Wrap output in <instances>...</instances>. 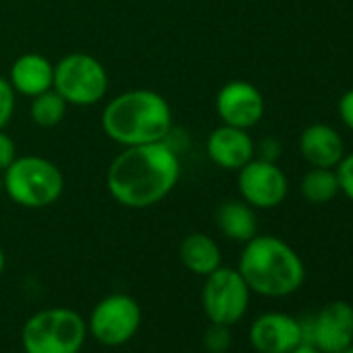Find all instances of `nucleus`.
Returning <instances> with one entry per match:
<instances>
[{
  "label": "nucleus",
  "instance_id": "f257e3e1",
  "mask_svg": "<svg viewBox=\"0 0 353 353\" xmlns=\"http://www.w3.org/2000/svg\"><path fill=\"white\" fill-rule=\"evenodd\" d=\"M181 179V158L168 139L123 148L106 168V190L125 208L145 210L166 200Z\"/></svg>",
  "mask_w": 353,
  "mask_h": 353
},
{
  "label": "nucleus",
  "instance_id": "f03ea898",
  "mask_svg": "<svg viewBox=\"0 0 353 353\" xmlns=\"http://www.w3.org/2000/svg\"><path fill=\"white\" fill-rule=\"evenodd\" d=\"M102 131L121 148L166 141L172 131L170 104L154 90H127L106 102Z\"/></svg>",
  "mask_w": 353,
  "mask_h": 353
},
{
  "label": "nucleus",
  "instance_id": "7ed1b4c3",
  "mask_svg": "<svg viewBox=\"0 0 353 353\" xmlns=\"http://www.w3.org/2000/svg\"><path fill=\"white\" fill-rule=\"evenodd\" d=\"M237 270L252 293L268 299L289 297L305 281L301 256L276 235H256L243 243Z\"/></svg>",
  "mask_w": 353,
  "mask_h": 353
},
{
  "label": "nucleus",
  "instance_id": "20e7f679",
  "mask_svg": "<svg viewBox=\"0 0 353 353\" xmlns=\"http://www.w3.org/2000/svg\"><path fill=\"white\" fill-rule=\"evenodd\" d=\"M5 196L28 210L57 204L65 192V174L57 162L38 154H19L3 172Z\"/></svg>",
  "mask_w": 353,
  "mask_h": 353
},
{
  "label": "nucleus",
  "instance_id": "39448f33",
  "mask_svg": "<svg viewBox=\"0 0 353 353\" xmlns=\"http://www.w3.org/2000/svg\"><path fill=\"white\" fill-rule=\"evenodd\" d=\"M85 318L71 307H46L28 318L21 328L26 353H79L88 339Z\"/></svg>",
  "mask_w": 353,
  "mask_h": 353
},
{
  "label": "nucleus",
  "instance_id": "423d86ee",
  "mask_svg": "<svg viewBox=\"0 0 353 353\" xmlns=\"http://www.w3.org/2000/svg\"><path fill=\"white\" fill-rule=\"evenodd\" d=\"M108 71L94 54L69 52L54 63L52 88L69 106H96L108 94Z\"/></svg>",
  "mask_w": 353,
  "mask_h": 353
},
{
  "label": "nucleus",
  "instance_id": "0eeeda50",
  "mask_svg": "<svg viewBox=\"0 0 353 353\" xmlns=\"http://www.w3.org/2000/svg\"><path fill=\"white\" fill-rule=\"evenodd\" d=\"M252 291L237 268L219 266L204 276L202 310L212 324L235 326L250 310Z\"/></svg>",
  "mask_w": 353,
  "mask_h": 353
},
{
  "label": "nucleus",
  "instance_id": "6e6552de",
  "mask_svg": "<svg viewBox=\"0 0 353 353\" xmlns=\"http://www.w3.org/2000/svg\"><path fill=\"white\" fill-rule=\"evenodd\" d=\"M141 324V307L127 293H110L102 297L90 318L88 332L104 347H121L129 343Z\"/></svg>",
  "mask_w": 353,
  "mask_h": 353
},
{
  "label": "nucleus",
  "instance_id": "1a4fd4ad",
  "mask_svg": "<svg viewBox=\"0 0 353 353\" xmlns=\"http://www.w3.org/2000/svg\"><path fill=\"white\" fill-rule=\"evenodd\" d=\"M237 190L243 202L256 210H272L281 206L289 194V179L279 162L252 158L237 170Z\"/></svg>",
  "mask_w": 353,
  "mask_h": 353
},
{
  "label": "nucleus",
  "instance_id": "9d476101",
  "mask_svg": "<svg viewBox=\"0 0 353 353\" xmlns=\"http://www.w3.org/2000/svg\"><path fill=\"white\" fill-rule=\"evenodd\" d=\"M299 320L303 345L320 353H339L353 343V305L347 301H330L318 314Z\"/></svg>",
  "mask_w": 353,
  "mask_h": 353
},
{
  "label": "nucleus",
  "instance_id": "9b49d317",
  "mask_svg": "<svg viewBox=\"0 0 353 353\" xmlns=\"http://www.w3.org/2000/svg\"><path fill=\"white\" fill-rule=\"evenodd\" d=\"M214 108L223 125L250 131L262 121L266 112V102L262 92L252 81L233 79L219 90Z\"/></svg>",
  "mask_w": 353,
  "mask_h": 353
},
{
  "label": "nucleus",
  "instance_id": "f8f14e48",
  "mask_svg": "<svg viewBox=\"0 0 353 353\" xmlns=\"http://www.w3.org/2000/svg\"><path fill=\"white\" fill-rule=\"evenodd\" d=\"M250 343L258 353H289L303 345L301 320L285 312L260 314L250 326Z\"/></svg>",
  "mask_w": 353,
  "mask_h": 353
},
{
  "label": "nucleus",
  "instance_id": "ddd939ff",
  "mask_svg": "<svg viewBox=\"0 0 353 353\" xmlns=\"http://www.w3.org/2000/svg\"><path fill=\"white\" fill-rule=\"evenodd\" d=\"M206 154L223 170H239L256 156V141L248 129L219 125L206 139Z\"/></svg>",
  "mask_w": 353,
  "mask_h": 353
},
{
  "label": "nucleus",
  "instance_id": "4468645a",
  "mask_svg": "<svg viewBox=\"0 0 353 353\" xmlns=\"http://www.w3.org/2000/svg\"><path fill=\"white\" fill-rule=\"evenodd\" d=\"M301 158L316 168H334L345 156L343 135L326 123H314L299 135Z\"/></svg>",
  "mask_w": 353,
  "mask_h": 353
},
{
  "label": "nucleus",
  "instance_id": "2eb2a0df",
  "mask_svg": "<svg viewBox=\"0 0 353 353\" xmlns=\"http://www.w3.org/2000/svg\"><path fill=\"white\" fill-rule=\"evenodd\" d=\"M7 79L17 96H26L32 100L34 96L52 90L54 63L40 52H26L13 61Z\"/></svg>",
  "mask_w": 353,
  "mask_h": 353
},
{
  "label": "nucleus",
  "instance_id": "dca6fc26",
  "mask_svg": "<svg viewBox=\"0 0 353 353\" xmlns=\"http://www.w3.org/2000/svg\"><path fill=\"white\" fill-rule=\"evenodd\" d=\"M214 223L216 229L223 233V237L237 241V243H248L252 237L258 235V216L256 208H252L248 202L241 198H231L219 204L214 212Z\"/></svg>",
  "mask_w": 353,
  "mask_h": 353
},
{
  "label": "nucleus",
  "instance_id": "f3484780",
  "mask_svg": "<svg viewBox=\"0 0 353 353\" xmlns=\"http://www.w3.org/2000/svg\"><path fill=\"white\" fill-rule=\"evenodd\" d=\"M179 260L192 274L208 276L223 266V252L210 235L190 233L179 245Z\"/></svg>",
  "mask_w": 353,
  "mask_h": 353
},
{
  "label": "nucleus",
  "instance_id": "a211bd4d",
  "mask_svg": "<svg viewBox=\"0 0 353 353\" xmlns=\"http://www.w3.org/2000/svg\"><path fill=\"white\" fill-rule=\"evenodd\" d=\"M299 192H301V198L305 202L316 204V206L332 202L341 194L339 179H336V170L334 168L310 166V170L301 176Z\"/></svg>",
  "mask_w": 353,
  "mask_h": 353
},
{
  "label": "nucleus",
  "instance_id": "6ab92c4d",
  "mask_svg": "<svg viewBox=\"0 0 353 353\" xmlns=\"http://www.w3.org/2000/svg\"><path fill=\"white\" fill-rule=\"evenodd\" d=\"M67 110H69L67 100L54 88L44 94L34 96L30 102V119L42 129L59 127L65 121Z\"/></svg>",
  "mask_w": 353,
  "mask_h": 353
},
{
  "label": "nucleus",
  "instance_id": "aec40b11",
  "mask_svg": "<svg viewBox=\"0 0 353 353\" xmlns=\"http://www.w3.org/2000/svg\"><path fill=\"white\" fill-rule=\"evenodd\" d=\"M204 347L208 353H225L231 347V326L212 324L204 332Z\"/></svg>",
  "mask_w": 353,
  "mask_h": 353
},
{
  "label": "nucleus",
  "instance_id": "412c9836",
  "mask_svg": "<svg viewBox=\"0 0 353 353\" xmlns=\"http://www.w3.org/2000/svg\"><path fill=\"white\" fill-rule=\"evenodd\" d=\"M15 106H17V94L13 85L9 83L7 77H0V129H7V125L15 114Z\"/></svg>",
  "mask_w": 353,
  "mask_h": 353
},
{
  "label": "nucleus",
  "instance_id": "4be33fe9",
  "mask_svg": "<svg viewBox=\"0 0 353 353\" xmlns=\"http://www.w3.org/2000/svg\"><path fill=\"white\" fill-rule=\"evenodd\" d=\"M336 170V179H339V190L341 194L353 202V152H345L341 162L334 166Z\"/></svg>",
  "mask_w": 353,
  "mask_h": 353
},
{
  "label": "nucleus",
  "instance_id": "5701e85b",
  "mask_svg": "<svg viewBox=\"0 0 353 353\" xmlns=\"http://www.w3.org/2000/svg\"><path fill=\"white\" fill-rule=\"evenodd\" d=\"M17 156L19 152H17L15 139L5 129H0V172H5Z\"/></svg>",
  "mask_w": 353,
  "mask_h": 353
},
{
  "label": "nucleus",
  "instance_id": "b1692460",
  "mask_svg": "<svg viewBox=\"0 0 353 353\" xmlns=\"http://www.w3.org/2000/svg\"><path fill=\"white\" fill-rule=\"evenodd\" d=\"M283 154V145L276 137L268 135L264 139H260L256 143V158H262V160H268V162H279Z\"/></svg>",
  "mask_w": 353,
  "mask_h": 353
},
{
  "label": "nucleus",
  "instance_id": "393cba45",
  "mask_svg": "<svg viewBox=\"0 0 353 353\" xmlns=\"http://www.w3.org/2000/svg\"><path fill=\"white\" fill-rule=\"evenodd\" d=\"M336 112H339L341 123H343L349 131H353V88L347 90V92L339 98Z\"/></svg>",
  "mask_w": 353,
  "mask_h": 353
},
{
  "label": "nucleus",
  "instance_id": "a878e982",
  "mask_svg": "<svg viewBox=\"0 0 353 353\" xmlns=\"http://www.w3.org/2000/svg\"><path fill=\"white\" fill-rule=\"evenodd\" d=\"M289 353H320L318 349H314L312 345H299V347H295L293 351H289Z\"/></svg>",
  "mask_w": 353,
  "mask_h": 353
},
{
  "label": "nucleus",
  "instance_id": "bb28decb",
  "mask_svg": "<svg viewBox=\"0 0 353 353\" xmlns=\"http://www.w3.org/2000/svg\"><path fill=\"white\" fill-rule=\"evenodd\" d=\"M5 268H7V256H5V250L0 245V279L5 274Z\"/></svg>",
  "mask_w": 353,
  "mask_h": 353
},
{
  "label": "nucleus",
  "instance_id": "cd10ccee",
  "mask_svg": "<svg viewBox=\"0 0 353 353\" xmlns=\"http://www.w3.org/2000/svg\"><path fill=\"white\" fill-rule=\"evenodd\" d=\"M5 194V183H3V172H0V196Z\"/></svg>",
  "mask_w": 353,
  "mask_h": 353
},
{
  "label": "nucleus",
  "instance_id": "c85d7f7f",
  "mask_svg": "<svg viewBox=\"0 0 353 353\" xmlns=\"http://www.w3.org/2000/svg\"><path fill=\"white\" fill-rule=\"evenodd\" d=\"M339 353H353V343H351V345H347V347H345L343 351H339Z\"/></svg>",
  "mask_w": 353,
  "mask_h": 353
}]
</instances>
